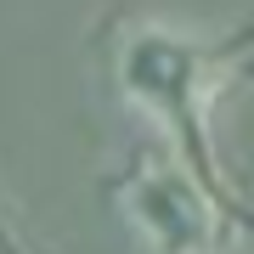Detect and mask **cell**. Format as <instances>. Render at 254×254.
<instances>
[{
    "label": "cell",
    "instance_id": "obj_1",
    "mask_svg": "<svg viewBox=\"0 0 254 254\" xmlns=\"http://www.w3.org/2000/svg\"><path fill=\"white\" fill-rule=\"evenodd\" d=\"M243 46H254V34L192 40L187 28H170V23H136L113 51L119 91L136 102L141 113L158 119V130L175 141V158L203 181V192L232 220H254V215L232 192V181L220 175L215 141H209V108H215V91L226 85V73L237 68Z\"/></svg>",
    "mask_w": 254,
    "mask_h": 254
},
{
    "label": "cell",
    "instance_id": "obj_2",
    "mask_svg": "<svg viewBox=\"0 0 254 254\" xmlns=\"http://www.w3.org/2000/svg\"><path fill=\"white\" fill-rule=\"evenodd\" d=\"M113 192L153 254H215L226 209L203 192V181L181 158H130Z\"/></svg>",
    "mask_w": 254,
    "mask_h": 254
}]
</instances>
